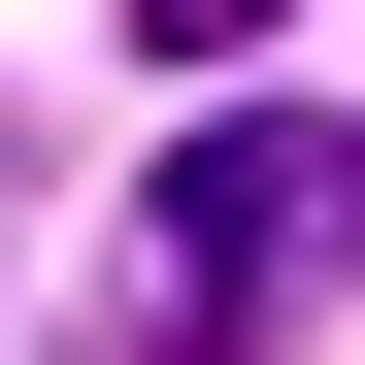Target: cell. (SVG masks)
Masks as SVG:
<instances>
[{
  "mask_svg": "<svg viewBox=\"0 0 365 365\" xmlns=\"http://www.w3.org/2000/svg\"><path fill=\"white\" fill-rule=\"evenodd\" d=\"M332 266H365V133H332V100H200V166H166V299L232 332V299H332Z\"/></svg>",
  "mask_w": 365,
  "mask_h": 365,
  "instance_id": "obj_1",
  "label": "cell"
}]
</instances>
